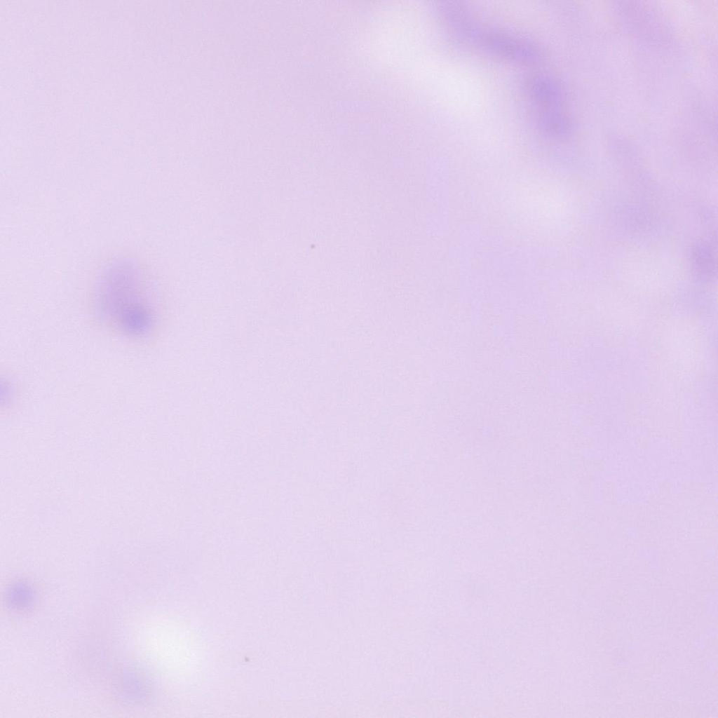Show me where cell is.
Returning a JSON list of instances; mask_svg holds the SVG:
<instances>
[{"label":"cell","mask_w":718,"mask_h":718,"mask_svg":"<svg viewBox=\"0 0 718 718\" xmlns=\"http://www.w3.org/2000/svg\"><path fill=\"white\" fill-rule=\"evenodd\" d=\"M95 307L101 319L126 334L138 337L149 331L152 316L133 261L121 259L107 266L97 285Z\"/></svg>","instance_id":"cell-1"},{"label":"cell","mask_w":718,"mask_h":718,"mask_svg":"<svg viewBox=\"0 0 718 718\" xmlns=\"http://www.w3.org/2000/svg\"><path fill=\"white\" fill-rule=\"evenodd\" d=\"M496 55L522 63H535L541 54L533 43L502 32L485 30L476 25L469 38Z\"/></svg>","instance_id":"cell-2"},{"label":"cell","mask_w":718,"mask_h":718,"mask_svg":"<svg viewBox=\"0 0 718 718\" xmlns=\"http://www.w3.org/2000/svg\"><path fill=\"white\" fill-rule=\"evenodd\" d=\"M527 90L535 101L544 109H560L564 102L563 91L554 80L546 76H536L527 83Z\"/></svg>","instance_id":"cell-3"}]
</instances>
